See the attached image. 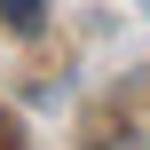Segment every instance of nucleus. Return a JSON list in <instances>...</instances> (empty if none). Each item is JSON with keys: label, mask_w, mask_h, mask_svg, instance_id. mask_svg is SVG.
I'll return each instance as SVG.
<instances>
[{"label": "nucleus", "mask_w": 150, "mask_h": 150, "mask_svg": "<svg viewBox=\"0 0 150 150\" xmlns=\"http://www.w3.org/2000/svg\"><path fill=\"white\" fill-rule=\"evenodd\" d=\"M0 150H24V134H16V119L0 111Z\"/></svg>", "instance_id": "nucleus-2"}, {"label": "nucleus", "mask_w": 150, "mask_h": 150, "mask_svg": "<svg viewBox=\"0 0 150 150\" xmlns=\"http://www.w3.org/2000/svg\"><path fill=\"white\" fill-rule=\"evenodd\" d=\"M0 8H8V24H16V32H32V24H40V0H0Z\"/></svg>", "instance_id": "nucleus-1"}]
</instances>
